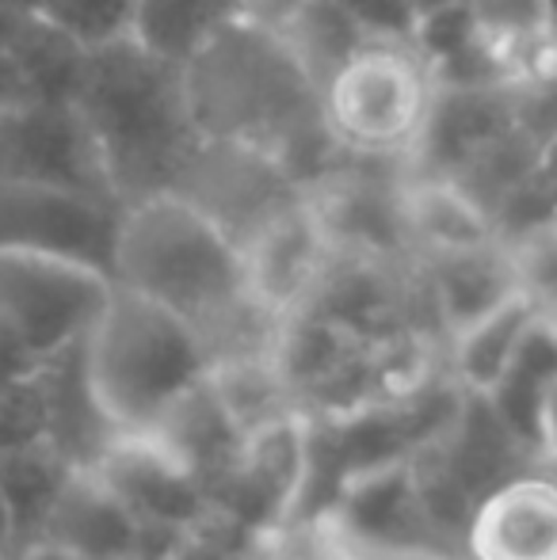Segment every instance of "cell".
<instances>
[{"label": "cell", "mask_w": 557, "mask_h": 560, "mask_svg": "<svg viewBox=\"0 0 557 560\" xmlns=\"http://www.w3.org/2000/svg\"><path fill=\"white\" fill-rule=\"evenodd\" d=\"M210 389L233 420V428L241 431V439L302 412L279 366V354H248V359L214 362L210 366Z\"/></svg>", "instance_id": "obj_16"}, {"label": "cell", "mask_w": 557, "mask_h": 560, "mask_svg": "<svg viewBox=\"0 0 557 560\" xmlns=\"http://www.w3.org/2000/svg\"><path fill=\"white\" fill-rule=\"evenodd\" d=\"M413 4V12L423 15V12H436V8H446V4H454V0H409Z\"/></svg>", "instance_id": "obj_26"}, {"label": "cell", "mask_w": 557, "mask_h": 560, "mask_svg": "<svg viewBox=\"0 0 557 560\" xmlns=\"http://www.w3.org/2000/svg\"><path fill=\"white\" fill-rule=\"evenodd\" d=\"M237 20H245V0H138L130 38L153 58L187 69Z\"/></svg>", "instance_id": "obj_14"}, {"label": "cell", "mask_w": 557, "mask_h": 560, "mask_svg": "<svg viewBox=\"0 0 557 560\" xmlns=\"http://www.w3.org/2000/svg\"><path fill=\"white\" fill-rule=\"evenodd\" d=\"M149 534H176L210 508V492L195 469L156 435H115L92 465Z\"/></svg>", "instance_id": "obj_8"}, {"label": "cell", "mask_w": 557, "mask_h": 560, "mask_svg": "<svg viewBox=\"0 0 557 560\" xmlns=\"http://www.w3.org/2000/svg\"><path fill=\"white\" fill-rule=\"evenodd\" d=\"M0 546L12 553V523H8V508H4V495H0Z\"/></svg>", "instance_id": "obj_25"}, {"label": "cell", "mask_w": 557, "mask_h": 560, "mask_svg": "<svg viewBox=\"0 0 557 560\" xmlns=\"http://www.w3.org/2000/svg\"><path fill=\"white\" fill-rule=\"evenodd\" d=\"M546 8H550V27H554V35H557V0H546Z\"/></svg>", "instance_id": "obj_27"}, {"label": "cell", "mask_w": 557, "mask_h": 560, "mask_svg": "<svg viewBox=\"0 0 557 560\" xmlns=\"http://www.w3.org/2000/svg\"><path fill=\"white\" fill-rule=\"evenodd\" d=\"M436 81L417 50L397 43H363L336 66L325 92V126L348 145L390 153L423 133Z\"/></svg>", "instance_id": "obj_5"}, {"label": "cell", "mask_w": 557, "mask_h": 560, "mask_svg": "<svg viewBox=\"0 0 557 560\" xmlns=\"http://www.w3.org/2000/svg\"><path fill=\"white\" fill-rule=\"evenodd\" d=\"M485 31L477 20L474 0H454L446 8L417 15V27H413L409 46L423 58V66H443V61L459 58L462 50H469L474 43H481Z\"/></svg>", "instance_id": "obj_19"}, {"label": "cell", "mask_w": 557, "mask_h": 560, "mask_svg": "<svg viewBox=\"0 0 557 560\" xmlns=\"http://www.w3.org/2000/svg\"><path fill=\"white\" fill-rule=\"evenodd\" d=\"M73 104L123 207L156 191H176L199 141L184 69L146 54L135 38H123L89 50Z\"/></svg>", "instance_id": "obj_1"}, {"label": "cell", "mask_w": 557, "mask_h": 560, "mask_svg": "<svg viewBox=\"0 0 557 560\" xmlns=\"http://www.w3.org/2000/svg\"><path fill=\"white\" fill-rule=\"evenodd\" d=\"M112 275L195 328L253 294L241 241L184 191H156L123 207Z\"/></svg>", "instance_id": "obj_3"}, {"label": "cell", "mask_w": 557, "mask_h": 560, "mask_svg": "<svg viewBox=\"0 0 557 560\" xmlns=\"http://www.w3.org/2000/svg\"><path fill=\"white\" fill-rule=\"evenodd\" d=\"M138 0H38L35 15L77 43L81 50H100L130 38Z\"/></svg>", "instance_id": "obj_18"}, {"label": "cell", "mask_w": 557, "mask_h": 560, "mask_svg": "<svg viewBox=\"0 0 557 560\" xmlns=\"http://www.w3.org/2000/svg\"><path fill=\"white\" fill-rule=\"evenodd\" d=\"M77 465H69L50 443H27L0 450V495L12 523V553L38 538L61 485Z\"/></svg>", "instance_id": "obj_15"}, {"label": "cell", "mask_w": 557, "mask_h": 560, "mask_svg": "<svg viewBox=\"0 0 557 560\" xmlns=\"http://www.w3.org/2000/svg\"><path fill=\"white\" fill-rule=\"evenodd\" d=\"M248 290L268 310L290 317L313 298L325 271V225L305 207L287 202L245 236Z\"/></svg>", "instance_id": "obj_9"}, {"label": "cell", "mask_w": 557, "mask_h": 560, "mask_svg": "<svg viewBox=\"0 0 557 560\" xmlns=\"http://www.w3.org/2000/svg\"><path fill=\"white\" fill-rule=\"evenodd\" d=\"M119 214L123 207L107 195L0 176V248L69 256L112 271Z\"/></svg>", "instance_id": "obj_7"}, {"label": "cell", "mask_w": 557, "mask_h": 560, "mask_svg": "<svg viewBox=\"0 0 557 560\" xmlns=\"http://www.w3.org/2000/svg\"><path fill=\"white\" fill-rule=\"evenodd\" d=\"M469 560H557V480H504L477 503L466 530Z\"/></svg>", "instance_id": "obj_10"}, {"label": "cell", "mask_w": 557, "mask_h": 560, "mask_svg": "<svg viewBox=\"0 0 557 560\" xmlns=\"http://www.w3.org/2000/svg\"><path fill=\"white\" fill-rule=\"evenodd\" d=\"M543 313L546 310L527 290H515L497 310H489L485 317H477L474 325L454 332L451 336V377L466 393H489L492 385L504 377V370L512 366L523 336L531 332V325H535Z\"/></svg>", "instance_id": "obj_13"}, {"label": "cell", "mask_w": 557, "mask_h": 560, "mask_svg": "<svg viewBox=\"0 0 557 560\" xmlns=\"http://www.w3.org/2000/svg\"><path fill=\"white\" fill-rule=\"evenodd\" d=\"M0 560H12V553H8V549H4V546H0Z\"/></svg>", "instance_id": "obj_28"}, {"label": "cell", "mask_w": 557, "mask_h": 560, "mask_svg": "<svg viewBox=\"0 0 557 560\" xmlns=\"http://www.w3.org/2000/svg\"><path fill=\"white\" fill-rule=\"evenodd\" d=\"M199 133L276 156L279 138H294L310 104L305 69L271 31L237 20L184 69Z\"/></svg>", "instance_id": "obj_4"}, {"label": "cell", "mask_w": 557, "mask_h": 560, "mask_svg": "<svg viewBox=\"0 0 557 560\" xmlns=\"http://www.w3.org/2000/svg\"><path fill=\"white\" fill-rule=\"evenodd\" d=\"M89 389L119 435H149L210 377L207 339L176 310L115 282L81 343Z\"/></svg>", "instance_id": "obj_2"}, {"label": "cell", "mask_w": 557, "mask_h": 560, "mask_svg": "<svg viewBox=\"0 0 557 560\" xmlns=\"http://www.w3.org/2000/svg\"><path fill=\"white\" fill-rule=\"evenodd\" d=\"M336 8L356 23L367 43H409L417 27L409 0H336Z\"/></svg>", "instance_id": "obj_21"}, {"label": "cell", "mask_w": 557, "mask_h": 560, "mask_svg": "<svg viewBox=\"0 0 557 560\" xmlns=\"http://www.w3.org/2000/svg\"><path fill=\"white\" fill-rule=\"evenodd\" d=\"M31 100H38L31 69L23 66V58L15 50H0V118L27 107Z\"/></svg>", "instance_id": "obj_23"}, {"label": "cell", "mask_w": 557, "mask_h": 560, "mask_svg": "<svg viewBox=\"0 0 557 560\" xmlns=\"http://www.w3.org/2000/svg\"><path fill=\"white\" fill-rule=\"evenodd\" d=\"M149 530L96 469H73L35 541H54L84 560H138Z\"/></svg>", "instance_id": "obj_11"}, {"label": "cell", "mask_w": 557, "mask_h": 560, "mask_svg": "<svg viewBox=\"0 0 557 560\" xmlns=\"http://www.w3.org/2000/svg\"><path fill=\"white\" fill-rule=\"evenodd\" d=\"M12 560H84V557H77L73 549L54 546V541H27V546L15 549Z\"/></svg>", "instance_id": "obj_24"}, {"label": "cell", "mask_w": 557, "mask_h": 560, "mask_svg": "<svg viewBox=\"0 0 557 560\" xmlns=\"http://www.w3.org/2000/svg\"><path fill=\"white\" fill-rule=\"evenodd\" d=\"M112 290L115 279L104 267L0 248V320L46 362L84 343Z\"/></svg>", "instance_id": "obj_6"}, {"label": "cell", "mask_w": 557, "mask_h": 560, "mask_svg": "<svg viewBox=\"0 0 557 560\" xmlns=\"http://www.w3.org/2000/svg\"><path fill=\"white\" fill-rule=\"evenodd\" d=\"M43 366H46V359H38V354L0 320V393L31 382Z\"/></svg>", "instance_id": "obj_22"}, {"label": "cell", "mask_w": 557, "mask_h": 560, "mask_svg": "<svg viewBox=\"0 0 557 560\" xmlns=\"http://www.w3.org/2000/svg\"><path fill=\"white\" fill-rule=\"evenodd\" d=\"M474 8L485 38L497 43L508 58H512V50H523V46L554 43L546 0H474Z\"/></svg>", "instance_id": "obj_20"}, {"label": "cell", "mask_w": 557, "mask_h": 560, "mask_svg": "<svg viewBox=\"0 0 557 560\" xmlns=\"http://www.w3.org/2000/svg\"><path fill=\"white\" fill-rule=\"evenodd\" d=\"M405 222L423 244L436 252H462V248H481V244L497 241L492 218L466 187H459L454 179H431L420 184L409 195L405 207Z\"/></svg>", "instance_id": "obj_17"}, {"label": "cell", "mask_w": 557, "mask_h": 560, "mask_svg": "<svg viewBox=\"0 0 557 560\" xmlns=\"http://www.w3.org/2000/svg\"><path fill=\"white\" fill-rule=\"evenodd\" d=\"M520 287V271H515L512 252L500 241L481 244V248H462V252H436L431 264V298H436L439 320L446 332H462L497 310L500 302L515 294Z\"/></svg>", "instance_id": "obj_12"}]
</instances>
